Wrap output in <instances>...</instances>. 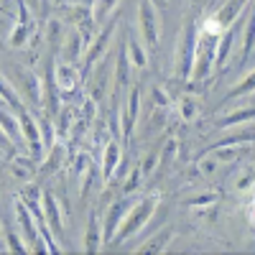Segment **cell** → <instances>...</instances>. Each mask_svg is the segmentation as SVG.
I'll list each match as a JSON object with an SVG mask.
<instances>
[{
    "mask_svg": "<svg viewBox=\"0 0 255 255\" xmlns=\"http://www.w3.org/2000/svg\"><path fill=\"white\" fill-rule=\"evenodd\" d=\"M156 207H158V194H148L145 199L133 202V204H130V209L125 212L123 222L118 225V230H115V235H113V240H110V243H113V245H123L128 238L138 235V232L148 225V220L153 217Z\"/></svg>",
    "mask_w": 255,
    "mask_h": 255,
    "instance_id": "1",
    "label": "cell"
},
{
    "mask_svg": "<svg viewBox=\"0 0 255 255\" xmlns=\"http://www.w3.org/2000/svg\"><path fill=\"white\" fill-rule=\"evenodd\" d=\"M138 28H140V38L145 49L156 51L161 41V20H158V8L153 5V0H140L138 3Z\"/></svg>",
    "mask_w": 255,
    "mask_h": 255,
    "instance_id": "2",
    "label": "cell"
},
{
    "mask_svg": "<svg viewBox=\"0 0 255 255\" xmlns=\"http://www.w3.org/2000/svg\"><path fill=\"white\" fill-rule=\"evenodd\" d=\"M194 44H197V26L186 23L184 33H181V44L176 46V72L181 79L191 77V64H194Z\"/></svg>",
    "mask_w": 255,
    "mask_h": 255,
    "instance_id": "3",
    "label": "cell"
},
{
    "mask_svg": "<svg viewBox=\"0 0 255 255\" xmlns=\"http://www.w3.org/2000/svg\"><path fill=\"white\" fill-rule=\"evenodd\" d=\"M15 215H18V225L23 227V240L28 243V250H38V253H44L46 245L41 243V235H38V227L33 222V212L23 204V202H18L15 204Z\"/></svg>",
    "mask_w": 255,
    "mask_h": 255,
    "instance_id": "4",
    "label": "cell"
},
{
    "mask_svg": "<svg viewBox=\"0 0 255 255\" xmlns=\"http://www.w3.org/2000/svg\"><path fill=\"white\" fill-rule=\"evenodd\" d=\"M135 199H130V197H123V199H118L115 204H110V209H108V215H105V222H102V238H105V243H110L113 240V235H115V230H118V225L123 222V217H125V212L130 209V204H133Z\"/></svg>",
    "mask_w": 255,
    "mask_h": 255,
    "instance_id": "5",
    "label": "cell"
},
{
    "mask_svg": "<svg viewBox=\"0 0 255 255\" xmlns=\"http://www.w3.org/2000/svg\"><path fill=\"white\" fill-rule=\"evenodd\" d=\"M138 110H140V90L130 87V92H128V102L123 108V138L133 135V128L138 123Z\"/></svg>",
    "mask_w": 255,
    "mask_h": 255,
    "instance_id": "6",
    "label": "cell"
},
{
    "mask_svg": "<svg viewBox=\"0 0 255 255\" xmlns=\"http://www.w3.org/2000/svg\"><path fill=\"white\" fill-rule=\"evenodd\" d=\"M51 72H54V84H56L59 92H72V90L77 87V82H79V77H77V64L59 61L56 69H51Z\"/></svg>",
    "mask_w": 255,
    "mask_h": 255,
    "instance_id": "7",
    "label": "cell"
},
{
    "mask_svg": "<svg viewBox=\"0 0 255 255\" xmlns=\"http://www.w3.org/2000/svg\"><path fill=\"white\" fill-rule=\"evenodd\" d=\"M113 31H115V20H110V23L100 31V36H97V38L92 41V44H90V49H87V59H84V72H90V69L95 67V61L102 56L105 46L110 44V36H113Z\"/></svg>",
    "mask_w": 255,
    "mask_h": 255,
    "instance_id": "8",
    "label": "cell"
},
{
    "mask_svg": "<svg viewBox=\"0 0 255 255\" xmlns=\"http://www.w3.org/2000/svg\"><path fill=\"white\" fill-rule=\"evenodd\" d=\"M41 202H44V222H46V227L54 232L56 238H61L64 227H61V215H59V202H56V197L46 191V194H41Z\"/></svg>",
    "mask_w": 255,
    "mask_h": 255,
    "instance_id": "9",
    "label": "cell"
},
{
    "mask_svg": "<svg viewBox=\"0 0 255 255\" xmlns=\"http://www.w3.org/2000/svg\"><path fill=\"white\" fill-rule=\"evenodd\" d=\"M171 238H174V230H171V227H161V230L153 232V235L148 238L145 243H140V245L135 248V253H151V255L163 253V250L168 248V243H171Z\"/></svg>",
    "mask_w": 255,
    "mask_h": 255,
    "instance_id": "10",
    "label": "cell"
},
{
    "mask_svg": "<svg viewBox=\"0 0 255 255\" xmlns=\"http://www.w3.org/2000/svg\"><path fill=\"white\" fill-rule=\"evenodd\" d=\"M123 44H125V54H128V61H130L135 69H145V67H148V54H145V49H143V46L138 44V38L128 33Z\"/></svg>",
    "mask_w": 255,
    "mask_h": 255,
    "instance_id": "11",
    "label": "cell"
},
{
    "mask_svg": "<svg viewBox=\"0 0 255 255\" xmlns=\"http://www.w3.org/2000/svg\"><path fill=\"white\" fill-rule=\"evenodd\" d=\"M87 44V41L82 38V33L74 28L69 36H67V41H64V49H61V61H69V64H77L79 61V56H82V46Z\"/></svg>",
    "mask_w": 255,
    "mask_h": 255,
    "instance_id": "12",
    "label": "cell"
},
{
    "mask_svg": "<svg viewBox=\"0 0 255 255\" xmlns=\"http://www.w3.org/2000/svg\"><path fill=\"white\" fill-rule=\"evenodd\" d=\"M102 176L105 181H110L115 168H118V161H120V143L118 140H108V145H105V153H102Z\"/></svg>",
    "mask_w": 255,
    "mask_h": 255,
    "instance_id": "13",
    "label": "cell"
},
{
    "mask_svg": "<svg viewBox=\"0 0 255 255\" xmlns=\"http://www.w3.org/2000/svg\"><path fill=\"white\" fill-rule=\"evenodd\" d=\"M18 120H20V135L31 143V148H36V151H38V148H41V133H38L33 118L26 110H18Z\"/></svg>",
    "mask_w": 255,
    "mask_h": 255,
    "instance_id": "14",
    "label": "cell"
},
{
    "mask_svg": "<svg viewBox=\"0 0 255 255\" xmlns=\"http://www.w3.org/2000/svg\"><path fill=\"white\" fill-rule=\"evenodd\" d=\"M253 95H248V102H245V108H238V110H232L227 118H222L217 125L220 128H230V125H238V123H253L255 118V110H253Z\"/></svg>",
    "mask_w": 255,
    "mask_h": 255,
    "instance_id": "15",
    "label": "cell"
},
{
    "mask_svg": "<svg viewBox=\"0 0 255 255\" xmlns=\"http://www.w3.org/2000/svg\"><path fill=\"white\" fill-rule=\"evenodd\" d=\"M130 79V61H128V54H125V44L118 49V67H115V95L128 84Z\"/></svg>",
    "mask_w": 255,
    "mask_h": 255,
    "instance_id": "16",
    "label": "cell"
},
{
    "mask_svg": "<svg viewBox=\"0 0 255 255\" xmlns=\"http://www.w3.org/2000/svg\"><path fill=\"white\" fill-rule=\"evenodd\" d=\"M100 217L92 215L90 222H87V235H84V240H87V253H97L100 250Z\"/></svg>",
    "mask_w": 255,
    "mask_h": 255,
    "instance_id": "17",
    "label": "cell"
},
{
    "mask_svg": "<svg viewBox=\"0 0 255 255\" xmlns=\"http://www.w3.org/2000/svg\"><path fill=\"white\" fill-rule=\"evenodd\" d=\"M118 3L120 0H95V8H92V20L100 26V23H105V18H108L115 8H118Z\"/></svg>",
    "mask_w": 255,
    "mask_h": 255,
    "instance_id": "18",
    "label": "cell"
},
{
    "mask_svg": "<svg viewBox=\"0 0 255 255\" xmlns=\"http://www.w3.org/2000/svg\"><path fill=\"white\" fill-rule=\"evenodd\" d=\"M18 74H20L18 79L23 82V95H26L31 102H38V97H41V95H38V79H36L31 72H23V69H18Z\"/></svg>",
    "mask_w": 255,
    "mask_h": 255,
    "instance_id": "19",
    "label": "cell"
},
{
    "mask_svg": "<svg viewBox=\"0 0 255 255\" xmlns=\"http://www.w3.org/2000/svg\"><path fill=\"white\" fill-rule=\"evenodd\" d=\"M0 100H3L8 108H13V110H23V102H20L18 92H13V87L8 82H3V79H0Z\"/></svg>",
    "mask_w": 255,
    "mask_h": 255,
    "instance_id": "20",
    "label": "cell"
},
{
    "mask_svg": "<svg viewBox=\"0 0 255 255\" xmlns=\"http://www.w3.org/2000/svg\"><path fill=\"white\" fill-rule=\"evenodd\" d=\"M253 87H255V74L250 72V74H245L243 84H235V87L227 92L225 100H232V97H238V95H253Z\"/></svg>",
    "mask_w": 255,
    "mask_h": 255,
    "instance_id": "21",
    "label": "cell"
},
{
    "mask_svg": "<svg viewBox=\"0 0 255 255\" xmlns=\"http://www.w3.org/2000/svg\"><path fill=\"white\" fill-rule=\"evenodd\" d=\"M0 128H3V133H5V135H10L13 140H15V138H20V128H18L15 118H10L5 110H0Z\"/></svg>",
    "mask_w": 255,
    "mask_h": 255,
    "instance_id": "22",
    "label": "cell"
},
{
    "mask_svg": "<svg viewBox=\"0 0 255 255\" xmlns=\"http://www.w3.org/2000/svg\"><path fill=\"white\" fill-rule=\"evenodd\" d=\"M20 8H23V5H20ZM28 28H26V8H23V18H20V23L13 28V36H10V44L13 46H23L26 44V41H28Z\"/></svg>",
    "mask_w": 255,
    "mask_h": 255,
    "instance_id": "23",
    "label": "cell"
},
{
    "mask_svg": "<svg viewBox=\"0 0 255 255\" xmlns=\"http://www.w3.org/2000/svg\"><path fill=\"white\" fill-rule=\"evenodd\" d=\"M140 179H143V174H140V168H133L130 174H128V181L123 184V191L125 194H133V191L140 186Z\"/></svg>",
    "mask_w": 255,
    "mask_h": 255,
    "instance_id": "24",
    "label": "cell"
},
{
    "mask_svg": "<svg viewBox=\"0 0 255 255\" xmlns=\"http://www.w3.org/2000/svg\"><path fill=\"white\" fill-rule=\"evenodd\" d=\"M179 110H181V118H184V120H191V118H194V113H197L194 97H184V100L179 102Z\"/></svg>",
    "mask_w": 255,
    "mask_h": 255,
    "instance_id": "25",
    "label": "cell"
},
{
    "mask_svg": "<svg viewBox=\"0 0 255 255\" xmlns=\"http://www.w3.org/2000/svg\"><path fill=\"white\" fill-rule=\"evenodd\" d=\"M253 20H248V26H245V46H243V51H240V61H245L250 54H253Z\"/></svg>",
    "mask_w": 255,
    "mask_h": 255,
    "instance_id": "26",
    "label": "cell"
},
{
    "mask_svg": "<svg viewBox=\"0 0 255 255\" xmlns=\"http://www.w3.org/2000/svg\"><path fill=\"white\" fill-rule=\"evenodd\" d=\"M174 151H176V140L171 138V140L166 143V148L161 151V168H158V171H163V168H166L168 163H171V158H174Z\"/></svg>",
    "mask_w": 255,
    "mask_h": 255,
    "instance_id": "27",
    "label": "cell"
},
{
    "mask_svg": "<svg viewBox=\"0 0 255 255\" xmlns=\"http://www.w3.org/2000/svg\"><path fill=\"white\" fill-rule=\"evenodd\" d=\"M8 250L10 253H28V245L20 243V238L15 235V232H8Z\"/></svg>",
    "mask_w": 255,
    "mask_h": 255,
    "instance_id": "28",
    "label": "cell"
},
{
    "mask_svg": "<svg viewBox=\"0 0 255 255\" xmlns=\"http://www.w3.org/2000/svg\"><path fill=\"white\" fill-rule=\"evenodd\" d=\"M189 207H204V204H215V194H199L194 199H186Z\"/></svg>",
    "mask_w": 255,
    "mask_h": 255,
    "instance_id": "29",
    "label": "cell"
},
{
    "mask_svg": "<svg viewBox=\"0 0 255 255\" xmlns=\"http://www.w3.org/2000/svg\"><path fill=\"white\" fill-rule=\"evenodd\" d=\"M156 156H158V151H151V153L145 156V161H143V168H140V174H143V176L153 171V163H156Z\"/></svg>",
    "mask_w": 255,
    "mask_h": 255,
    "instance_id": "30",
    "label": "cell"
},
{
    "mask_svg": "<svg viewBox=\"0 0 255 255\" xmlns=\"http://www.w3.org/2000/svg\"><path fill=\"white\" fill-rule=\"evenodd\" d=\"M250 186H253V174L248 171V174L243 176V181H238V189L243 191V189H250Z\"/></svg>",
    "mask_w": 255,
    "mask_h": 255,
    "instance_id": "31",
    "label": "cell"
},
{
    "mask_svg": "<svg viewBox=\"0 0 255 255\" xmlns=\"http://www.w3.org/2000/svg\"><path fill=\"white\" fill-rule=\"evenodd\" d=\"M153 97H156V105H161V108H166V95L161 90H153Z\"/></svg>",
    "mask_w": 255,
    "mask_h": 255,
    "instance_id": "32",
    "label": "cell"
},
{
    "mask_svg": "<svg viewBox=\"0 0 255 255\" xmlns=\"http://www.w3.org/2000/svg\"><path fill=\"white\" fill-rule=\"evenodd\" d=\"M0 102H3V100H0Z\"/></svg>",
    "mask_w": 255,
    "mask_h": 255,
    "instance_id": "33",
    "label": "cell"
}]
</instances>
